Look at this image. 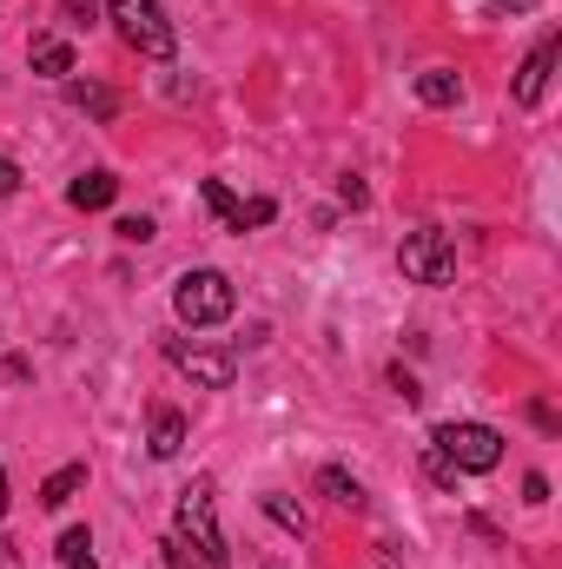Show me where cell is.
<instances>
[{
  "mask_svg": "<svg viewBox=\"0 0 562 569\" xmlns=\"http://www.w3.org/2000/svg\"><path fill=\"white\" fill-rule=\"evenodd\" d=\"M265 517H272V523H284L291 537H304V510H291L284 497H265Z\"/></svg>",
  "mask_w": 562,
  "mask_h": 569,
  "instance_id": "obj_20",
  "label": "cell"
},
{
  "mask_svg": "<svg viewBox=\"0 0 562 569\" xmlns=\"http://www.w3.org/2000/svg\"><path fill=\"white\" fill-rule=\"evenodd\" d=\"M60 569H100V557H93V537L73 523V530H60Z\"/></svg>",
  "mask_w": 562,
  "mask_h": 569,
  "instance_id": "obj_14",
  "label": "cell"
},
{
  "mask_svg": "<svg viewBox=\"0 0 562 569\" xmlns=\"http://www.w3.org/2000/svg\"><path fill=\"white\" fill-rule=\"evenodd\" d=\"M423 470H430V477H436V483H443V490H456V477H463V470H456V463H450V457H443V450H436V443H430V450H423Z\"/></svg>",
  "mask_w": 562,
  "mask_h": 569,
  "instance_id": "obj_19",
  "label": "cell"
},
{
  "mask_svg": "<svg viewBox=\"0 0 562 569\" xmlns=\"http://www.w3.org/2000/svg\"><path fill=\"white\" fill-rule=\"evenodd\" d=\"M0 517H7V470H0Z\"/></svg>",
  "mask_w": 562,
  "mask_h": 569,
  "instance_id": "obj_25",
  "label": "cell"
},
{
  "mask_svg": "<svg viewBox=\"0 0 562 569\" xmlns=\"http://www.w3.org/2000/svg\"><path fill=\"white\" fill-rule=\"evenodd\" d=\"M60 13H67V27H93L100 0H60Z\"/></svg>",
  "mask_w": 562,
  "mask_h": 569,
  "instance_id": "obj_22",
  "label": "cell"
},
{
  "mask_svg": "<svg viewBox=\"0 0 562 569\" xmlns=\"http://www.w3.org/2000/svg\"><path fill=\"white\" fill-rule=\"evenodd\" d=\"M318 490H324L331 503H344V510H364V483H358L351 470H338V463H324V470H318Z\"/></svg>",
  "mask_w": 562,
  "mask_h": 569,
  "instance_id": "obj_11",
  "label": "cell"
},
{
  "mask_svg": "<svg viewBox=\"0 0 562 569\" xmlns=\"http://www.w3.org/2000/svg\"><path fill=\"white\" fill-rule=\"evenodd\" d=\"M391 385H398V398H404V405H418V378H411L404 365H391Z\"/></svg>",
  "mask_w": 562,
  "mask_h": 569,
  "instance_id": "obj_23",
  "label": "cell"
},
{
  "mask_svg": "<svg viewBox=\"0 0 562 569\" xmlns=\"http://www.w3.org/2000/svg\"><path fill=\"white\" fill-rule=\"evenodd\" d=\"M232 279L225 272H212V266H192L185 279L172 284V311H179V325H192V331H205V325H225L232 318Z\"/></svg>",
  "mask_w": 562,
  "mask_h": 569,
  "instance_id": "obj_2",
  "label": "cell"
},
{
  "mask_svg": "<svg viewBox=\"0 0 562 569\" xmlns=\"http://www.w3.org/2000/svg\"><path fill=\"white\" fill-rule=\"evenodd\" d=\"M67 93H73V107H80V113H93V120H113V107H120V100H113L107 87H93V80H73Z\"/></svg>",
  "mask_w": 562,
  "mask_h": 569,
  "instance_id": "obj_15",
  "label": "cell"
},
{
  "mask_svg": "<svg viewBox=\"0 0 562 569\" xmlns=\"http://www.w3.org/2000/svg\"><path fill=\"white\" fill-rule=\"evenodd\" d=\"M418 100L423 107H456V100H463V73H450V67L418 73Z\"/></svg>",
  "mask_w": 562,
  "mask_h": 569,
  "instance_id": "obj_9",
  "label": "cell"
},
{
  "mask_svg": "<svg viewBox=\"0 0 562 569\" xmlns=\"http://www.w3.org/2000/svg\"><path fill=\"white\" fill-rule=\"evenodd\" d=\"M556 53L562 40L550 33V40H536V53L523 60V73H516V107H536L543 100V87H550V73H556Z\"/></svg>",
  "mask_w": 562,
  "mask_h": 569,
  "instance_id": "obj_7",
  "label": "cell"
},
{
  "mask_svg": "<svg viewBox=\"0 0 562 569\" xmlns=\"http://www.w3.org/2000/svg\"><path fill=\"white\" fill-rule=\"evenodd\" d=\"M199 199H205V206L225 219V232H232V219H239V199H232V186H225V179H205V186H199Z\"/></svg>",
  "mask_w": 562,
  "mask_h": 569,
  "instance_id": "obj_16",
  "label": "cell"
},
{
  "mask_svg": "<svg viewBox=\"0 0 562 569\" xmlns=\"http://www.w3.org/2000/svg\"><path fill=\"white\" fill-rule=\"evenodd\" d=\"M165 358H172V371H185V378L205 385V391H225L232 371H239L225 351H199V345H185V338H165Z\"/></svg>",
  "mask_w": 562,
  "mask_h": 569,
  "instance_id": "obj_6",
  "label": "cell"
},
{
  "mask_svg": "<svg viewBox=\"0 0 562 569\" xmlns=\"http://www.w3.org/2000/svg\"><path fill=\"white\" fill-rule=\"evenodd\" d=\"M272 219H279V206H272V199H239L232 232H252V226H272Z\"/></svg>",
  "mask_w": 562,
  "mask_h": 569,
  "instance_id": "obj_18",
  "label": "cell"
},
{
  "mask_svg": "<svg viewBox=\"0 0 562 569\" xmlns=\"http://www.w3.org/2000/svg\"><path fill=\"white\" fill-rule=\"evenodd\" d=\"M172 537H185L205 563H232V550H225V530H219V490H212V477H192L185 490H179V530Z\"/></svg>",
  "mask_w": 562,
  "mask_h": 569,
  "instance_id": "obj_1",
  "label": "cell"
},
{
  "mask_svg": "<svg viewBox=\"0 0 562 569\" xmlns=\"http://www.w3.org/2000/svg\"><path fill=\"white\" fill-rule=\"evenodd\" d=\"M107 20L120 27V40L133 53H145V60H165L172 53V20H165L159 0H107Z\"/></svg>",
  "mask_w": 562,
  "mask_h": 569,
  "instance_id": "obj_3",
  "label": "cell"
},
{
  "mask_svg": "<svg viewBox=\"0 0 562 569\" xmlns=\"http://www.w3.org/2000/svg\"><path fill=\"white\" fill-rule=\"evenodd\" d=\"M398 272L411 284H450L456 279V246H450V232H411V239L398 246Z\"/></svg>",
  "mask_w": 562,
  "mask_h": 569,
  "instance_id": "obj_5",
  "label": "cell"
},
{
  "mask_svg": "<svg viewBox=\"0 0 562 569\" xmlns=\"http://www.w3.org/2000/svg\"><path fill=\"white\" fill-rule=\"evenodd\" d=\"M80 483H87V463H67V470H53V477L40 483V503H47V510H67Z\"/></svg>",
  "mask_w": 562,
  "mask_h": 569,
  "instance_id": "obj_13",
  "label": "cell"
},
{
  "mask_svg": "<svg viewBox=\"0 0 562 569\" xmlns=\"http://www.w3.org/2000/svg\"><path fill=\"white\" fill-rule=\"evenodd\" d=\"M120 199V179L113 172H80L73 186H67V206H80V212H107Z\"/></svg>",
  "mask_w": 562,
  "mask_h": 569,
  "instance_id": "obj_8",
  "label": "cell"
},
{
  "mask_svg": "<svg viewBox=\"0 0 562 569\" xmlns=\"http://www.w3.org/2000/svg\"><path fill=\"white\" fill-rule=\"evenodd\" d=\"M13 192H20V166L0 152V199H13Z\"/></svg>",
  "mask_w": 562,
  "mask_h": 569,
  "instance_id": "obj_24",
  "label": "cell"
},
{
  "mask_svg": "<svg viewBox=\"0 0 562 569\" xmlns=\"http://www.w3.org/2000/svg\"><path fill=\"white\" fill-rule=\"evenodd\" d=\"M0 569H7V543H0Z\"/></svg>",
  "mask_w": 562,
  "mask_h": 569,
  "instance_id": "obj_26",
  "label": "cell"
},
{
  "mask_svg": "<svg viewBox=\"0 0 562 569\" xmlns=\"http://www.w3.org/2000/svg\"><path fill=\"white\" fill-rule=\"evenodd\" d=\"M430 443H436L463 477H483V470L503 463V430H490V425H436Z\"/></svg>",
  "mask_w": 562,
  "mask_h": 569,
  "instance_id": "obj_4",
  "label": "cell"
},
{
  "mask_svg": "<svg viewBox=\"0 0 562 569\" xmlns=\"http://www.w3.org/2000/svg\"><path fill=\"white\" fill-rule=\"evenodd\" d=\"M145 443H152V457H179V450H185V418H179L172 405H159V411H152V437H145Z\"/></svg>",
  "mask_w": 562,
  "mask_h": 569,
  "instance_id": "obj_10",
  "label": "cell"
},
{
  "mask_svg": "<svg viewBox=\"0 0 562 569\" xmlns=\"http://www.w3.org/2000/svg\"><path fill=\"white\" fill-rule=\"evenodd\" d=\"M113 232H120V239H127V246H145V239H152V232H159V226H152V219H145V212H133V219H120V226H113Z\"/></svg>",
  "mask_w": 562,
  "mask_h": 569,
  "instance_id": "obj_21",
  "label": "cell"
},
{
  "mask_svg": "<svg viewBox=\"0 0 562 569\" xmlns=\"http://www.w3.org/2000/svg\"><path fill=\"white\" fill-rule=\"evenodd\" d=\"M33 73L67 80V73H73V47H67V40H53V33H47V40H33Z\"/></svg>",
  "mask_w": 562,
  "mask_h": 569,
  "instance_id": "obj_12",
  "label": "cell"
},
{
  "mask_svg": "<svg viewBox=\"0 0 562 569\" xmlns=\"http://www.w3.org/2000/svg\"><path fill=\"white\" fill-rule=\"evenodd\" d=\"M159 557H165V569H219V563H205L185 537H165V543H159Z\"/></svg>",
  "mask_w": 562,
  "mask_h": 569,
  "instance_id": "obj_17",
  "label": "cell"
}]
</instances>
